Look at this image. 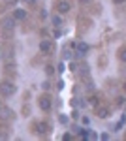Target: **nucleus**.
I'll return each instance as SVG.
<instances>
[{"label": "nucleus", "mask_w": 126, "mask_h": 141, "mask_svg": "<svg viewBox=\"0 0 126 141\" xmlns=\"http://www.w3.org/2000/svg\"><path fill=\"white\" fill-rule=\"evenodd\" d=\"M115 2H122V0H115Z\"/></svg>", "instance_id": "obj_11"}, {"label": "nucleus", "mask_w": 126, "mask_h": 141, "mask_svg": "<svg viewBox=\"0 0 126 141\" xmlns=\"http://www.w3.org/2000/svg\"><path fill=\"white\" fill-rule=\"evenodd\" d=\"M40 49H42L43 53H49V51H51V42H47V40H43V42L40 43Z\"/></svg>", "instance_id": "obj_5"}, {"label": "nucleus", "mask_w": 126, "mask_h": 141, "mask_svg": "<svg viewBox=\"0 0 126 141\" xmlns=\"http://www.w3.org/2000/svg\"><path fill=\"white\" fill-rule=\"evenodd\" d=\"M56 9H58V13L62 15V13H68V9H70V6H68L66 2H58V4H56Z\"/></svg>", "instance_id": "obj_4"}, {"label": "nucleus", "mask_w": 126, "mask_h": 141, "mask_svg": "<svg viewBox=\"0 0 126 141\" xmlns=\"http://www.w3.org/2000/svg\"><path fill=\"white\" fill-rule=\"evenodd\" d=\"M77 49H79V53H87V51H89V45H87V43H79Z\"/></svg>", "instance_id": "obj_7"}, {"label": "nucleus", "mask_w": 126, "mask_h": 141, "mask_svg": "<svg viewBox=\"0 0 126 141\" xmlns=\"http://www.w3.org/2000/svg\"><path fill=\"white\" fill-rule=\"evenodd\" d=\"M2 92H4V94H13V92H15L13 83H4V85H2Z\"/></svg>", "instance_id": "obj_3"}, {"label": "nucleus", "mask_w": 126, "mask_h": 141, "mask_svg": "<svg viewBox=\"0 0 126 141\" xmlns=\"http://www.w3.org/2000/svg\"><path fill=\"white\" fill-rule=\"evenodd\" d=\"M120 58H122V60H126V51H120Z\"/></svg>", "instance_id": "obj_10"}, {"label": "nucleus", "mask_w": 126, "mask_h": 141, "mask_svg": "<svg viewBox=\"0 0 126 141\" xmlns=\"http://www.w3.org/2000/svg\"><path fill=\"white\" fill-rule=\"evenodd\" d=\"M27 17V11L25 9H15L13 11V19H25Z\"/></svg>", "instance_id": "obj_6"}, {"label": "nucleus", "mask_w": 126, "mask_h": 141, "mask_svg": "<svg viewBox=\"0 0 126 141\" xmlns=\"http://www.w3.org/2000/svg\"><path fill=\"white\" fill-rule=\"evenodd\" d=\"M2 25H4V32H8V34H11V32H13V28H15V21L11 19V17H6Z\"/></svg>", "instance_id": "obj_1"}, {"label": "nucleus", "mask_w": 126, "mask_h": 141, "mask_svg": "<svg viewBox=\"0 0 126 141\" xmlns=\"http://www.w3.org/2000/svg\"><path fill=\"white\" fill-rule=\"evenodd\" d=\"M81 2H89V0H81Z\"/></svg>", "instance_id": "obj_12"}, {"label": "nucleus", "mask_w": 126, "mask_h": 141, "mask_svg": "<svg viewBox=\"0 0 126 141\" xmlns=\"http://www.w3.org/2000/svg\"><path fill=\"white\" fill-rule=\"evenodd\" d=\"M124 90H126V83H124Z\"/></svg>", "instance_id": "obj_13"}, {"label": "nucleus", "mask_w": 126, "mask_h": 141, "mask_svg": "<svg viewBox=\"0 0 126 141\" xmlns=\"http://www.w3.org/2000/svg\"><path fill=\"white\" fill-rule=\"evenodd\" d=\"M40 107H42L43 111H49L51 109V100L47 98V96H42V98H40Z\"/></svg>", "instance_id": "obj_2"}, {"label": "nucleus", "mask_w": 126, "mask_h": 141, "mask_svg": "<svg viewBox=\"0 0 126 141\" xmlns=\"http://www.w3.org/2000/svg\"><path fill=\"white\" fill-rule=\"evenodd\" d=\"M45 128H47V124H43V122H40V124H38V130H40V132H45Z\"/></svg>", "instance_id": "obj_9"}, {"label": "nucleus", "mask_w": 126, "mask_h": 141, "mask_svg": "<svg viewBox=\"0 0 126 141\" xmlns=\"http://www.w3.org/2000/svg\"><path fill=\"white\" fill-rule=\"evenodd\" d=\"M53 25H55V26H60V25H62V21H60V17H58V15L53 17Z\"/></svg>", "instance_id": "obj_8"}]
</instances>
